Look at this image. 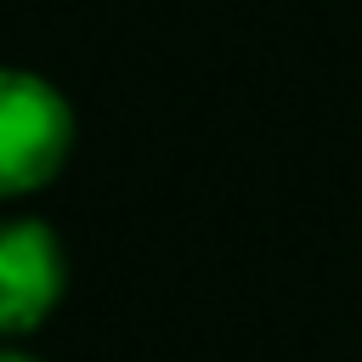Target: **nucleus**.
Returning <instances> with one entry per match:
<instances>
[{"label": "nucleus", "instance_id": "7ed1b4c3", "mask_svg": "<svg viewBox=\"0 0 362 362\" xmlns=\"http://www.w3.org/2000/svg\"><path fill=\"white\" fill-rule=\"evenodd\" d=\"M0 362H40V356L23 351V345H0Z\"/></svg>", "mask_w": 362, "mask_h": 362}, {"label": "nucleus", "instance_id": "f257e3e1", "mask_svg": "<svg viewBox=\"0 0 362 362\" xmlns=\"http://www.w3.org/2000/svg\"><path fill=\"white\" fill-rule=\"evenodd\" d=\"M74 158V102L34 68L0 62V198L51 187Z\"/></svg>", "mask_w": 362, "mask_h": 362}, {"label": "nucleus", "instance_id": "f03ea898", "mask_svg": "<svg viewBox=\"0 0 362 362\" xmlns=\"http://www.w3.org/2000/svg\"><path fill=\"white\" fill-rule=\"evenodd\" d=\"M68 288V255L62 238L34 215L0 221V339L34 334Z\"/></svg>", "mask_w": 362, "mask_h": 362}]
</instances>
